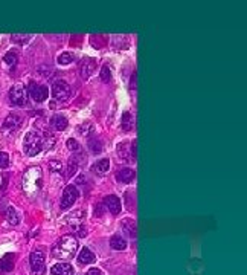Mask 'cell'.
<instances>
[{
  "instance_id": "6da1fadb",
  "label": "cell",
  "mask_w": 247,
  "mask_h": 275,
  "mask_svg": "<svg viewBox=\"0 0 247 275\" xmlns=\"http://www.w3.org/2000/svg\"><path fill=\"white\" fill-rule=\"evenodd\" d=\"M78 251V239L74 234L61 236L52 246V256L60 260H72Z\"/></svg>"
},
{
  "instance_id": "7a4b0ae2",
  "label": "cell",
  "mask_w": 247,
  "mask_h": 275,
  "mask_svg": "<svg viewBox=\"0 0 247 275\" xmlns=\"http://www.w3.org/2000/svg\"><path fill=\"white\" fill-rule=\"evenodd\" d=\"M22 187L23 191L26 193V196L34 197L41 188V170L38 167H31L26 170L23 181H22Z\"/></svg>"
},
{
  "instance_id": "3957f363",
  "label": "cell",
  "mask_w": 247,
  "mask_h": 275,
  "mask_svg": "<svg viewBox=\"0 0 247 275\" xmlns=\"http://www.w3.org/2000/svg\"><path fill=\"white\" fill-rule=\"evenodd\" d=\"M23 150L28 156H37L43 152V142H41V132L37 129H31L23 139Z\"/></svg>"
},
{
  "instance_id": "277c9868",
  "label": "cell",
  "mask_w": 247,
  "mask_h": 275,
  "mask_svg": "<svg viewBox=\"0 0 247 275\" xmlns=\"http://www.w3.org/2000/svg\"><path fill=\"white\" fill-rule=\"evenodd\" d=\"M29 263H31V272L32 275H45L46 268H45V263H46V256L45 252L41 249H35L29 257Z\"/></svg>"
},
{
  "instance_id": "5b68a950",
  "label": "cell",
  "mask_w": 247,
  "mask_h": 275,
  "mask_svg": "<svg viewBox=\"0 0 247 275\" xmlns=\"http://www.w3.org/2000/svg\"><path fill=\"white\" fill-rule=\"evenodd\" d=\"M31 98L37 103H43L47 100L49 97V89L45 86V84H37V83H29L28 86V92H26Z\"/></svg>"
},
{
  "instance_id": "8992f818",
  "label": "cell",
  "mask_w": 247,
  "mask_h": 275,
  "mask_svg": "<svg viewBox=\"0 0 247 275\" xmlns=\"http://www.w3.org/2000/svg\"><path fill=\"white\" fill-rule=\"evenodd\" d=\"M52 97L60 101H67L72 97V89L66 81L58 80L52 84Z\"/></svg>"
},
{
  "instance_id": "52a82bcc",
  "label": "cell",
  "mask_w": 247,
  "mask_h": 275,
  "mask_svg": "<svg viewBox=\"0 0 247 275\" xmlns=\"http://www.w3.org/2000/svg\"><path fill=\"white\" fill-rule=\"evenodd\" d=\"M9 100L14 105H25L28 103V93H26V87L22 83L15 84V86L11 87L9 90Z\"/></svg>"
},
{
  "instance_id": "ba28073f",
  "label": "cell",
  "mask_w": 247,
  "mask_h": 275,
  "mask_svg": "<svg viewBox=\"0 0 247 275\" xmlns=\"http://www.w3.org/2000/svg\"><path fill=\"white\" fill-rule=\"evenodd\" d=\"M22 122H23V120H22V116H20L18 113H15V112L9 113V115L6 116V120H5L3 125H2V132H3L5 135H11V133L17 132V130L20 129Z\"/></svg>"
},
{
  "instance_id": "9c48e42d",
  "label": "cell",
  "mask_w": 247,
  "mask_h": 275,
  "mask_svg": "<svg viewBox=\"0 0 247 275\" xmlns=\"http://www.w3.org/2000/svg\"><path fill=\"white\" fill-rule=\"evenodd\" d=\"M78 196H79V193H78L77 187L75 185H67L64 188V191H63V196H61V204H60L61 209L70 208L72 205L75 204V200L78 199Z\"/></svg>"
},
{
  "instance_id": "30bf717a",
  "label": "cell",
  "mask_w": 247,
  "mask_h": 275,
  "mask_svg": "<svg viewBox=\"0 0 247 275\" xmlns=\"http://www.w3.org/2000/svg\"><path fill=\"white\" fill-rule=\"evenodd\" d=\"M118 155L122 161H135L136 159V141L130 142H121L118 145Z\"/></svg>"
},
{
  "instance_id": "8fae6325",
  "label": "cell",
  "mask_w": 247,
  "mask_h": 275,
  "mask_svg": "<svg viewBox=\"0 0 247 275\" xmlns=\"http://www.w3.org/2000/svg\"><path fill=\"white\" fill-rule=\"evenodd\" d=\"M96 68V61L93 58H84L79 63V75L82 80H87Z\"/></svg>"
},
{
  "instance_id": "7c38bea8",
  "label": "cell",
  "mask_w": 247,
  "mask_h": 275,
  "mask_svg": "<svg viewBox=\"0 0 247 275\" xmlns=\"http://www.w3.org/2000/svg\"><path fill=\"white\" fill-rule=\"evenodd\" d=\"M15 266V256L14 254H6L0 258V274L11 272Z\"/></svg>"
},
{
  "instance_id": "4fadbf2b",
  "label": "cell",
  "mask_w": 247,
  "mask_h": 275,
  "mask_svg": "<svg viewBox=\"0 0 247 275\" xmlns=\"http://www.w3.org/2000/svg\"><path fill=\"white\" fill-rule=\"evenodd\" d=\"M86 213L84 211H74L69 216H66V223H69L72 228L78 229L79 226H82V220H84Z\"/></svg>"
},
{
  "instance_id": "5bb4252c",
  "label": "cell",
  "mask_w": 247,
  "mask_h": 275,
  "mask_svg": "<svg viewBox=\"0 0 247 275\" xmlns=\"http://www.w3.org/2000/svg\"><path fill=\"white\" fill-rule=\"evenodd\" d=\"M50 274L52 275H74V266L70 263H57L50 269Z\"/></svg>"
},
{
  "instance_id": "9a60e30c",
  "label": "cell",
  "mask_w": 247,
  "mask_h": 275,
  "mask_svg": "<svg viewBox=\"0 0 247 275\" xmlns=\"http://www.w3.org/2000/svg\"><path fill=\"white\" fill-rule=\"evenodd\" d=\"M104 204L107 205V208L110 209V213H111L113 216H118V214L121 213V200H119L118 196H113V194L106 196Z\"/></svg>"
},
{
  "instance_id": "2e32d148",
  "label": "cell",
  "mask_w": 247,
  "mask_h": 275,
  "mask_svg": "<svg viewBox=\"0 0 247 275\" xmlns=\"http://www.w3.org/2000/svg\"><path fill=\"white\" fill-rule=\"evenodd\" d=\"M136 177V172L133 170V168H122L116 173V179L119 182H124V184H130L135 181Z\"/></svg>"
},
{
  "instance_id": "e0dca14e",
  "label": "cell",
  "mask_w": 247,
  "mask_h": 275,
  "mask_svg": "<svg viewBox=\"0 0 247 275\" xmlns=\"http://www.w3.org/2000/svg\"><path fill=\"white\" fill-rule=\"evenodd\" d=\"M50 125H52V129L57 130V132H63L66 130V127H67V120H66V116L63 115H54L52 118H50Z\"/></svg>"
},
{
  "instance_id": "ac0fdd59",
  "label": "cell",
  "mask_w": 247,
  "mask_h": 275,
  "mask_svg": "<svg viewBox=\"0 0 247 275\" xmlns=\"http://www.w3.org/2000/svg\"><path fill=\"white\" fill-rule=\"evenodd\" d=\"M78 263L79 264H90V263H95L96 257H95V254L92 252L89 248H82L81 249V254L78 256Z\"/></svg>"
},
{
  "instance_id": "d6986e66",
  "label": "cell",
  "mask_w": 247,
  "mask_h": 275,
  "mask_svg": "<svg viewBox=\"0 0 247 275\" xmlns=\"http://www.w3.org/2000/svg\"><path fill=\"white\" fill-rule=\"evenodd\" d=\"M127 245H128L127 240L124 239V237H121L119 234H115V236L110 239V246L115 249V251H124V249L127 248Z\"/></svg>"
},
{
  "instance_id": "ffe728a7",
  "label": "cell",
  "mask_w": 247,
  "mask_h": 275,
  "mask_svg": "<svg viewBox=\"0 0 247 275\" xmlns=\"http://www.w3.org/2000/svg\"><path fill=\"white\" fill-rule=\"evenodd\" d=\"M93 170H95V173L96 174H99V176H102V174H106L108 170H110V161L108 159H99L95 165H93Z\"/></svg>"
},
{
  "instance_id": "44dd1931",
  "label": "cell",
  "mask_w": 247,
  "mask_h": 275,
  "mask_svg": "<svg viewBox=\"0 0 247 275\" xmlns=\"http://www.w3.org/2000/svg\"><path fill=\"white\" fill-rule=\"evenodd\" d=\"M5 216H6V220H8L9 225H18L20 223V214L14 209V206H8Z\"/></svg>"
},
{
  "instance_id": "7402d4cb",
  "label": "cell",
  "mask_w": 247,
  "mask_h": 275,
  "mask_svg": "<svg viewBox=\"0 0 247 275\" xmlns=\"http://www.w3.org/2000/svg\"><path fill=\"white\" fill-rule=\"evenodd\" d=\"M133 127H135V118L130 112H124L122 115V129L125 132H130Z\"/></svg>"
},
{
  "instance_id": "603a6c76",
  "label": "cell",
  "mask_w": 247,
  "mask_h": 275,
  "mask_svg": "<svg viewBox=\"0 0 247 275\" xmlns=\"http://www.w3.org/2000/svg\"><path fill=\"white\" fill-rule=\"evenodd\" d=\"M3 61H5L6 66H15L17 61H18V52L15 49L8 51L5 54V57H3Z\"/></svg>"
},
{
  "instance_id": "cb8c5ba5",
  "label": "cell",
  "mask_w": 247,
  "mask_h": 275,
  "mask_svg": "<svg viewBox=\"0 0 247 275\" xmlns=\"http://www.w3.org/2000/svg\"><path fill=\"white\" fill-rule=\"evenodd\" d=\"M122 228L125 229L127 234H131V237H136V222L133 219H125L122 222Z\"/></svg>"
},
{
  "instance_id": "d4e9b609",
  "label": "cell",
  "mask_w": 247,
  "mask_h": 275,
  "mask_svg": "<svg viewBox=\"0 0 247 275\" xmlns=\"http://www.w3.org/2000/svg\"><path fill=\"white\" fill-rule=\"evenodd\" d=\"M89 147L90 150L93 153H99L102 150V142L98 136H93V138H89Z\"/></svg>"
},
{
  "instance_id": "484cf974",
  "label": "cell",
  "mask_w": 247,
  "mask_h": 275,
  "mask_svg": "<svg viewBox=\"0 0 247 275\" xmlns=\"http://www.w3.org/2000/svg\"><path fill=\"white\" fill-rule=\"evenodd\" d=\"M74 60H75V57H74L72 52H63V54L58 57V63H60V65H63V66L74 63Z\"/></svg>"
},
{
  "instance_id": "4316f807",
  "label": "cell",
  "mask_w": 247,
  "mask_h": 275,
  "mask_svg": "<svg viewBox=\"0 0 247 275\" xmlns=\"http://www.w3.org/2000/svg\"><path fill=\"white\" fill-rule=\"evenodd\" d=\"M101 80L104 83H110L111 81V70L108 65H104L101 69Z\"/></svg>"
},
{
  "instance_id": "83f0119b",
  "label": "cell",
  "mask_w": 247,
  "mask_h": 275,
  "mask_svg": "<svg viewBox=\"0 0 247 275\" xmlns=\"http://www.w3.org/2000/svg\"><path fill=\"white\" fill-rule=\"evenodd\" d=\"M49 168L52 173H63V164H61V161H50Z\"/></svg>"
},
{
  "instance_id": "f1b7e54d",
  "label": "cell",
  "mask_w": 247,
  "mask_h": 275,
  "mask_svg": "<svg viewBox=\"0 0 247 275\" xmlns=\"http://www.w3.org/2000/svg\"><path fill=\"white\" fill-rule=\"evenodd\" d=\"M11 38H13V41H15V43L26 45L28 41L31 40V35H28V34H26V35H22V34H20V35H18V34H13V37H11Z\"/></svg>"
},
{
  "instance_id": "f546056e",
  "label": "cell",
  "mask_w": 247,
  "mask_h": 275,
  "mask_svg": "<svg viewBox=\"0 0 247 275\" xmlns=\"http://www.w3.org/2000/svg\"><path fill=\"white\" fill-rule=\"evenodd\" d=\"M9 165V155L5 152H0V168H8Z\"/></svg>"
},
{
  "instance_id": "4dcf8cb0",
  "label": "cell",
  "mask_w": 247,
  "mask_h": 275,
  "mask_svg": "<svg viewBox=\"0 0 247 275\" xmlns=\"http://www.w3.org/2000/svg\"><path fill=\"white\" fill-rule=\"evenodd\" d=\"M66 147H67L69 150H78V149H79V144H78L77 139H74V138H70V139L66 141Z\"/></svg>"
},
{
  "instance_id": "1f68e13d",
  "label": "cell",
  "mask_w": 247,
  "mask_h": 275,
  "mask_svg": "<svg viewBox=\"0 0 247 275\" xmlns=\"http://www.w3.org/2000/svg\"><path fill=\"white\" fill-rule=\"evenodd\" d=\"M102 208H104V205H102V204H98V205H96V208H95V211H93V216H95V217H101V216H102Z\"/></svg>"
},
{
  "instance_id": "d6a6232c",
  "label": "cell",
  "mask_w": 247,
  "mask_h": 275,
  "mask_svg": "<svg viewBox=\"0 0 247 275\" xmlns=\"http://www.w3.org/2000/svg\"><path fill=\"white\" fill-rule=\"evenodd\" d=\"M86 275H104V274H102L98 268H92V269H89L87 271V274Z\"/></svg>"
},
{
  "instance_id": "836d02e7",
  "label": "cell",
  "mask_w": 247,
  "mask_h": 275,
  "mask_svg": "<svg viewBox=\"0 0 247 275\" xmlns=\"http://www.w3.org/2000/svg\"><path fill=\"white\" fill-rule=\"evenodd\" d=\"M77 184H86V177H84V174H79V176H78Z\"/></svg>"
}]
</instances>
